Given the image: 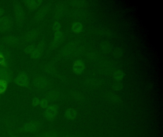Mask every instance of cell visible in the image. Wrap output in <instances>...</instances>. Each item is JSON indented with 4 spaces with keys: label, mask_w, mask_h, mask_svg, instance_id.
<instances>
[{
    "label": "cell",
    "mask_w": 163,
    "mask_h": 137,
    "mask_svg": "<svg viewBox=\"0 0 163 137\" xmlns=\"http://www.w3.org/2000/svg\"><path fill=\"white\" fill-rule=\"evenodd\" d=\"M39 52H37V51H35V52H34V53H33V56L34 57H38L39 56Z\"/></svg>",
    "instance_id": "obj_16"
},
{
    "label": "cell",
    "mask_w": 163,
    "mask_h": 137,
    "mask_svg": "<svg viewBox=\"0 0 163 137\" xmlns=\"http://www.w3.org/2000/svg\"><path fill=\"white\" fill-rule=\"evenodd\" d=\"M65 116L66 118L69 120H74L78 116V113L75 109L70 108L66 111Z\"/></svg>",
    "instance_id": "obj_4"
},
{
    "label": "cell",
    "mask_w": 163,
    "mask_h": 137,
    "mask_svg": "<svg viewBox=\"0 0 163 137\" xmlns=\"http://www.w3.org/2000/svg\"><path fill=\"white\" fill-rule=\"evenodd\" d=\"M58 114V109L56 106H50L47 108L45 112V117L48 120H52L55 118Z\"/></svg>",
    "instance_id": "obj_1"
},
{
    "label": "cell",
    "mask_w": 163,
    "mask_h": 137,
    "mask_svg": "<svg viewBox=\"0 0 163 137\" xmlns=\"http://www.w3.org/2000/svg\"><path fill=\"white\" fill-rule=\"evenodd\" d=\"M63 137H78L77 136H73V135H66V136H64Z\"/></svg>",
    "instance_id": "obj_18"
},
{
    "label": "cell",
    "mask_w": 163,
    "mask_h": 137,
    "mask_svg": "<svg viewBox=\"0 0 163 137\" xmlns=\"http://www.w3.org/2000/svg\"><path fill=\"white\" fill-rule=\"evenodd\" d=\"M16 82L22 87H27L29 84L28 78L24 74H21L17 77Z\"/></svg>",
    "instance_id": "obj_5"
},
{
    "label": "cell",
    "mask_w": 163,
    "mask_h": 137,
    "mask_svg": "<svg viewBox=\"0 0 163 137\" xmlns=\"http://www.w3.org/2000/svg\"><path fill=\"white\" fill-rule=\"evenodd\" d=\"M4 59L3 57L0 56V64H1L2 62H4Z\"/></svg>",
    "instance_id": "obj_17"
},
{
    "label": "cell",
    "mask_w": 163,
    "mask_h": 137,
    "mask_svg": "<svg viewBox=\"0 0 163 137\" xmlns=\"http://www.w3.org/2000/svg\"><path fill=\"white\" fill-rule=\"evenodd\" d=\"M43 137H60V135L57 132L51 131L49 132L44 133L43 135Z\"/></svg>",
    "instance_id": "obj_8"
},
{
    "label": "cell",
    "mask_w": 163,
    "mask_h": 137,
    "mask_svg": "<svg viewBox=\"0 0 163 137\" xmlns=\"http://www.w3.org/2000/svg\"><path fill=\"white\" fill-rule=\"evenodd\" d=\"M85 69V64L81 61H77L73 64V70L75 73L79 74L84 71Z\"/></svg>",
    "instance_id": "obj_2"
},
{
    "label": "cell",
    "mask_w": 163,
    "mask_h": 137,
    "mask_svg": "<svg viewBox=\"0 0 163 137\" xmlns=\"http://www.w3.org/2000/svg\"><path fill=\"white\" fill-rule=\"evenodd\" d=\"M38 1H28V5L29 8L31 9H35V7L38 5Z\"/></svg>",
    "instance_id": "obj_11"
},
{
    "label": "cell",
    "mask_w": 163,
    "mask_h": 137,
    "mask_svg": "<svg viewBox=\"0 0 163 137\" xmlns=\"http://www.w3.org/2000/svg\"><path fill=\"white\" fill-rule=\"evenodd\" d=\"M62 36V34L61 31H56L55 34V38L56 40H58L59 39H60Z\"/></svg>",
    "instance_id": "obj_13"
},
{
    "label": "cell",
    "mask_w": 163,
    "mask_h": 137,
    "mask_svg": "<svg viewBox=\"0 0 163 137\" xmlns=\"http://www.w3.org/2000/svg\"><path fill=\"white\" fill-rule=\"evenodd\" d=\"M39 100L37 98H35L33 101V103L35 105H37L39 104Z\"/></svg>",
    "instance_id": "obj_15"
},
{
    "label": "cell",
    "mask_w": 163,
    "mask_h": 137,
    "mask_svg": "<svg viewBox=\"0 0 163 137\" xmlns=\"http://www.w3.org/2000/svg\"><path fill=\"white\" fill-rule=\"evenodd\" d=\"M0 78L3 79V80H8V73L5 70L0 69ZM5 81V80H4Z\"/></svg>",
    "instance_id": "obj_9"
},
{
    "label": "cell",
    "mask_w": 163,
    "mask_h": 137,
    "mask_svg": "<svg viewBox=\"0 0 163 137\" xmlns=\"http://www.w3.org/2000/svg\"><path fill=\"white\" fill-rule=\"evenodd\" d=\"M7 88L6 83L5 81L0 80V93H3L6 90Z\"/></svg>",
    "instance_id": "obj_10"
},
{
    "label": "cell",
    "mask_w": 163,
    "mask_h": 137,
    "mask_svg": "<svg viewBox=\"0 0 163 137\" xmlns=\"http://www.w3.org/2000/svg\"><path fill=\"white\" fill-rule=\"evenodd\" d=\"M82 29H83V27L80 22H74L72 25V31L75 34H78L81 32L82 31Z\"/></svg>",
    "instance_id": "obj_6"
},
{
    "label": "cell",
    "mask_w": 163,
    "mask_h": 137,
    "mask_svg": "<svg viewBox=\"0 0 163 137\" xmlns=\"http://www.w3.org/2000/svg\"><path fill=\"white\" fill-rule=\"evenodd\" d=\"M60 28V25L59 22H56L54 24V29L56 30V31H59V29Z\"/></svg>",
    "instance_id": "obj_14"
},
{
    "label": "cell",
    "mask_w": 163,
    "mask_h": 137,
    "mask_svg": "<svg viewBox=\"0 0 163 137\" xmlns=\"http://www.w3.org/2000/svg\"><path fill=\"white\" fill-rule=\"evenodd\" d=\"M38 128V124L35 122H30L25 124L23 129L26 132H31L37 130Z\"/></svg>",
    "instance_id": "obj_3"
},
{
    "label": "cell",
    "mask_w": 163,
    "mask_h": 137,
    "mask_svg": "<svg viewBox=\"0 0 163 137\" xmlns=\"http://www.w3.org/2000/svg\"><path fill=\"white\" fill-rule=\"evenodd\" d=\"M39 104L41 107L43 108H46L48 107V101L47 100L45 99H43L39 102Z\"/></svg>",
    "instance_id": "obj_12"
},
{
    "label": "cell",
    "mask_w": 163,
    "mask_h": 137,
    "mask_svg": "<svg viewBox=\"0 0 163 137\" xmlns=\"http://www.w3.org/2000/svg\"></svg>",
    "instance_id": "obj_19"
},
{
    "label": "cell",
    "mask_w": 163,
    "mask_h": 137,
    "mask_svg": "<svg viewBox=\"0 0 163 137\" xmlns=\"http://www.w3.org/2000/svg\"><path fill=\"white\" fill-rule=\"evenodd\" d=\"M124 76V73L121 70H117L114 73V77L116 80H121Z\"/></svg>",
    "instance_id": "obj_7"
}]
</instances>
